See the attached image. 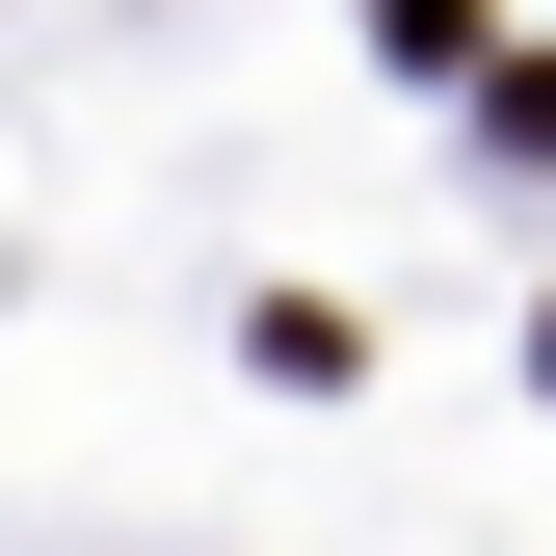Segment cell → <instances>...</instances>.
Instances as JSON below:
<instances>
[{"instance_id": "1", "label": "cell", "mask_w": 556, "mask_h": 556, "mask_svg": "<svg viewBox=\"0 0 556 556\" xmlns=\"http://www.w3.org/2000/svg\"><path fill=\"white\" fill-rule=\"evenodd\" d=\"M371 53H397V80H504V27H477V0H371Z\"/></svg>"}]
</instances>
